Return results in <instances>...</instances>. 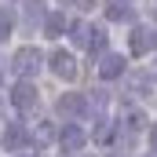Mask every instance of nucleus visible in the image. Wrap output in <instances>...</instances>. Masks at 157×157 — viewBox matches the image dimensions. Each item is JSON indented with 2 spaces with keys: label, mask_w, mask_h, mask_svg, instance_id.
Returning <instances> with one entry per match:
<instances>
[{
  "label": "nucleus",
  "mask_w": 157,
  "mask_h": 157,
  "mask_svg": "<svg viewBox=\"0 0 157 157\" xmlns=\"http://www.w3.org/2000/svg\"><path fill=\"white\" fill-rule=\"evenodd\" d=\"M55 110H59V117H62V121H77V117L88 113V99H84L80 91H66V95H59Z\"/></svg>",
  "instance_id": "1"
},
{
  "label": "nucleus",
  "mask_w": 157,
  "mask_h": 157,
  "mask_svg": "<svg viewBox=\"0 0 157 157\" xmlns=\"http://www.w3.org/2000/svg\"><path fill=\"white\" fill-rule=\"evenodd\" d=\"M11 70H15L22 80H29V77L40 70V51H37V48H22V51H15V59H11Z\"/></svg>",
  "instance_id": "2"
},
{
  "label": "nucleus",
  "mask_w": 157,
  "mask_h": 157,
  "mask_svg": "<svg viewBox=\"0 0 157 157\" xmlns=\"http://www.w3.org/2000/svg\"><path fill=\"white\" fill-rule=\"evenodd\" d=\"M128 44H132V55H150V51H157V29L135 26L132 37H128Z\"/></svg>",
  "instance_id": "3"
},
{
  "label": "nucleus",
  "mask_w": 157,
  "mask_h": 157,
  "mask_svg": "<svg viewBox=\"0 0 157 157\" xmlns=\"http://www.w3.org/2000/svg\"><path fill=\"white\" fill-rule=\"evenodd\" d=\"M37 99L40 95H37V84H33V80H18V84L11 88V102H15L22 113H29V110L37 106Z\"/></svg>",
  "instance_id": "4"
},
{
  "label": "nucleus",
  "mask_w": 157,
  "mask_h": 157,
  "mask_svg": "<svg viewBox=\"0 0 157 157\" xmlns=\"http://www.w3.org/2000/svg\"><path fill=\"white\" fill-rule=\"evenodd\" d=\"M55 139H59V146H62L66 154H77L80 146L88 143V135H84V128H80V124H62Z\"/></svg>",
  "instance_id": "5"
},
{
  "label": "nucleus",
  "mask_w": 157,
  "mask_h": 157,
  "mask_svg": "<svg viewBox=\"0 0 157 157\" xmlns=\"http://www.w3.org/2000/svg\"><path fill=\"white\" fill-rule=\"evenodd\" d=\"M48 66H51L55 77H62V80H73V77H77V59H73L70 51H51Z\"/></svg>",
  "instance_id": "6"
},
{
  "label": "nucleus",
  "mask_w": 157,
  "mask_h": 157,
  "mask_svg": "<svg viewBox=\"0 0 157 157\" xmlns=\"http://www.w3.org/2000/svg\"><path fill=\"white\" fill-rule=\"evenodd\" d=\"M22 143H29V132H26L18 121H11V124L4 128V150H18Z\"/></svg>",
  "instance_id": "7"
},
{
  "label": "nucleus",
  "mask_w": 157,
  "mask_h": 157,
  "mask_svg": "<svg viewBox=\"0 0 157 157\" xmlns=\"http://www.w3.org/2000/svg\"><path fill=\"white\" fill-rule=\"evenodd\" d=\"M124 73V59L121 55H102V62H99V77L102 80H117Z\"/></svg>",
  "instance_id": "8"
},
{
  "label": "nucleus",
  "mask_w": 157,
  "mask_h": 157,
  "mask_svg": "<svg viewBox=\"0 0 157 157\" xmlns=\"http://www.w3.org/2000/svg\"><path fill=\"white\" fill-rule=\"evenodd\" d=\"M70 22H66V15L62 11H51L48 18H44V37H62V29H66Z\"/></svg>",
  "instance_id": "9"
},
{
  "label": "nucleus",
  "mask_w": 157,
  "mask_h": 157,
  "mask_svg": "<svg viewBox=\"0 0 157 157\" xmlns=\"http://www.w3.org/2000/svg\"><path fill=\"white\" fill-rule=\"evenodd\" d=\"M150 88H154V77L150 73H132L128 77V91L132 95H150Z\"/></svg>",
  "instance_id": "10"
},
{
  "label": "nucleus",
  "mask_w": 157,
  "mask_h": 157,
  "mask_svg": "<svg viewBox=\"0 0 157 157\" xmlns=\"http://www.w3.org/2000/svg\"><path fill=\"white\" fill-rule=\"evenodd\" d=\"M70 37H73V44H84V48H88L91 26H88V22H70Z\"/></svg>",
  "instance_id": "11"
},
{
  "label": "nucleus",
  "mask_w": 157,
  "mask_h": 157,
  "mask_svg": "<svg viewBox=\"0 0 157 157\" xmlns=\"http://www.w3.org/2000/svg\"><path fill=\"white\" fill-rule=\"evenodd\" d=\"M102 48H106V33H102L99 26H91V37H88V51H91V55H99Z\"/></svg>",
  "instance_id": "12"
},
{
  "label": "nucleus",
  "mask_w": 157,
  "mask_h": 157,
  "mask_svg": "<svg viewBox=\"0 0 157 157\" xmlns=\"http://www.w3.org/2000/svg\"><path fill=\"white\" fill-rule=\"evenodd\" d=\"M106 18H110V22H128L132 11H128L124 4H110V7H106Z\"/></svg>",
  "instance_id": "13"
},
{
  "label": "nucleus",
  "mask_w": 157,
  "mask_h": 157,
  "mask_svg": "<svg viewBox=\"0 0 157 157\" xmlns=\"http://www.w3.org/2000/svg\"><path fill=\"white\" fill-rule=\"evenodd\" d=\"M44 18H48V15H44V7H40V0H29V4H26V22L33 26V22H44Z\"/></svg>",
  "instance_id": "14"
},
{
  "label": "nucleus",
  "mask_w": 157,
  "mask_h": 157,
  "mask_svg": "<svg viewBox=\"0 0 157 157\" xmlns=\"http://www.w3.org/2000/svg\"><path fill=\"white\" fill-rule=\"evenodd\" d=\"M11 37V11L7 7H0V40Z\"/></svg>",
  "instance_id": "15"
},
{
  "label": "nucleus",
  "mask_w": 157,
  "mask_h": 157,
  "mask_svg": "<svg viewBox=\"0 0 157 157\" xmlns=\"http://www.w3.org/2000/svg\"><path fill=\"white\" fill-rule=\"evenodd\" d=\"M110 132H113L110 121H99V124H95V143H110Z\"/></svg>",
  "instance_id": "16"
},
{
  "label": "nucleus",
  "mask_w": 157,
  "mask_h": 157,
  "mask_svg": "<svg viewBox=\"0 0 157 157\" xmlns=\"http://www.w3.org/2000/svg\"><path fill=\"white\" fill-rule=\"evenodd\" d=\"M51 135H55V132H51V124H40V128H37V143H44V139H51Z\"/></svg>",
  "instance_id": "17"
},
{
  "label": "nucleus",
  "mask_w": 157,
  "mask_h": 157,
  "mask_svg": "<svg viewBox=\"0 0 157 157\" xmlns=\"http://www.w3.org/2000/svg\"><path fill=\"white\" fill-rule=\"evenodd\" d=\"M150 154L157 157V124H154V128H150Z\"/></svg>",
  "instance_id": "18"
},
{
  "label": "nucleus",
  "mask_w": 157,
  "mask_h": 157,
  "mask_svg": "<svg viewBox=\"0 0 157 157\" xmlns=\"http://www.w3.org/2000/svg\"><path fill=\"white\" fill-rule=\"evenodd\" d=\"M62 4H80V7H91V0H62Z\"/></svg>",
  "instance_id": "19"
},
{
  "label": "nucleus",
  "mask_w": 157,
  "mask_h": 157,
  "mask_svg": "<svg viewBox=\"0 0 157 157\" xmlns=\"http://www.w3.org/2000/svg\"><path fill=\"white\" fill-rule=\"evenodd\" d=\"M26 157H29V154H26Z\"/></svg>",
  "instance_id": "20"
},
{
  "label": "nucleus",
  "mask_w": 157,
  "mask_h": 157,
  "mask_svg": "<svg viewBox=\"0 0 157 157\" xmlns=\"http://www.w3.org/2000/svg\"><path fill=\"white\" fill-rule=\"evenodd\" d=\"M150 157H154V154H150Z\"/></svg>",
  "instance_id": "21"
}]
</instances>
